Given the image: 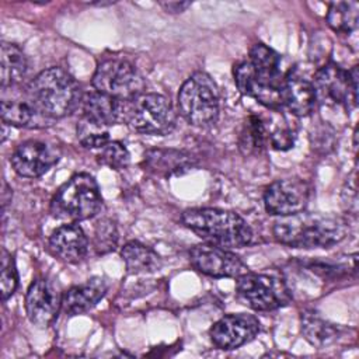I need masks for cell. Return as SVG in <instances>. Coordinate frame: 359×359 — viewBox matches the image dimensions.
I'll list each match as a JSON object with an SVG mask.
<instances>
[{
	"instance_id": "1f68e13d",
	"label": "cell",
	"mask_w": 359,
	"mask_h": 359,
	"mask_svg": "<svg viewBox=\"0 0 359 359\" xmlns=\"http://www.w3.org/2000/svg\"><path fill=\"white\" fill-rule=\"evenodd\" d=\"M160 6L171 14H177V13H182L185 11L189 6L191 1H160Z\"/></svg>"
},
{
	"instance_id": "52a82bcc",
	"label": "cell",
	"mask_w": 359,
	"mask_h": 359,
	"mask_svg": "<svg viewBox=\"0 0 359 359\" xmlns=\"http://www.w3.org/2000/svg\"><path fill=\"white\" fill-rule=\"evenodd\" d=\"M126 119L139 133L164 136L175 128L177 115L167 97L146 93L129 102Z\"/></svg>"
},
{
	"instance_id": "4dcf8cb0",
	"label": "cell",
	"mask_w": 359,
	"mask_h": 359,
	"mask_svg": "<svg viewBox=\"0 0 359 359\" xmlns=\"http://www.w3.org/2000/svg\"><path fill=\"white\" fill-rule=\"evenodd\" d=\"M268 142L276 150H287L294 143V135L287 126H278L273 130H268Z\"/></svg>"
},
{
	"instance_id": "ffe728a7",
	"label": "cell",
	"mask_w": 359,
	"mask_h": 359,
	"mask_svg": "<svg viewBox=\"0 0 359 359\" xmlns=\"http://www.w3.org/2000/svg\"><path fill=\"white\" fill-rule=\"evenodd\" d=\"M317 95L311 81L290 73L285 77L283 107L296 116H309L314 112Z\"/></svg>"
},
{
	"instance_id": "7402d4cb",
	"label": "cell",
	"mask_w": 359,
	"mask_h": 359,
	"mask_svg": "<svg viewBox=\"0 0 359 359\" xmlns=\"http://www.w3.org/2000/svg\"><path fill=\"white\" fill-rule=\"evenodd\" d=\"M28 69L24 52L11 42H1L0 52V80L1 87H13L21 83Z\"/></svg>"
},
{
	"instance_id": "8992f818",
	"label": "cell",
	"mask_w": 359,
	"mask_h": 359,
	"mask_svg": "<svg viewBox=\"0 0 359 359\" xmlns=\"http://www.w3.org/2000/svg\"><path fill=\"white\" fill-rule=\"evenodd\" d=\"M178 108L194 126H210L219 116V88L205 72H195L178 93Z\"/></svg>"
},
{
	"instance_id": "d6986e66",
	"label": "cell",
	"mask_w": 359,
	"mask_h": 359,
	"mask_svg": "<svg viewBox=\"0 0 359 359\" xmlns=\"http://www.w3.org/2000/svg\"><path fill=\"white\" fill-rule=\"evenodd\" d=\"M144 170L160 175L170 177L182 174L195 165V158L184 151L175 149H150L144 153Z\"/></svg>"
},
{
	"instance_id": "8fae6325",
	"label": "cell",
	"mask_w": 359,
	"mask_h": 359,
	"mask_svg": "<svg viewBox=\"0 0 359 359\" xmlns=\"http://www.w3.org/2000/svg\"><path fill=\"white\" fill-rule=\"evenodd\" d=\"M310 198V187L300 178L276 180L265 188L264 205L269 215L289 216L303 212Z\"/></svg>"
},
{
	"instance_id": "ba28073f",
	"label": "cell",
	"mask_w": 359,
	"mask_h": 359,
	"mask_svg": "<svg viewBox=\"0 0 359 359\" xmlns=\"http://www.w3.org/2000/svg\"><path fill=\"white\" fill-rule=\"evenodd\" d=\"M237 299L257 311H269L290 303V292L283 279L269 273L245 272L237 278Z\"/></svg>"
},
{
	"instance_id": "7c38bea8",
	"label": "cell",
	"mask_w": 359,
	"mask_h": 359,
	"mask_svg": "<svg viewBox=\"0 0 359 359\" xmlns=\"http://www.w3.org/2000/svg\"><path fill=\"white\" fill-rule=\"evenodd\" d=\"M189 261L195 269L213 278H238L248 272L247 265L237 254L209 243L192 247Z\"/></svg>"
},
{
	"instance_id": "2e32d148",
	"label": "cell",
	"mask_w": 359,
	"mask_h": 359,
	"mask_svg": "<svg viewBox=\"0 0 359 359\" xmlns=\"http://www.w3.org/2000/svg\"><path fill=\"white\" fill-rule=\"evenodd\" d=\"M49 248L62 261L77 264L88 252V238L79 224L67 223L53 230L49 237Z\"/></svg>"
},
{
	"instance_id": "277c9868",
	"label": "cell",
	"mask_w": 359,
	"mask_h": 359,
	"mask_svg": "<svg viewBox=\"0 0 359 359\" xmlns=\"http://www.w3.org/2000/svg\"><path fill=\"white\" fill-rule=\"evenodd\" d=\"M182 223L209 244L223 248H241L251 243L250 224L236 212L216 208L187 209Z\"/></svg>"
},
{
	"instance_id": "cb8c5ba5",
	"label": "cell",
	"mask_w": 359,
	"mask_h": 359,
	"mask_svg": "<svg viewBox=\"0 0 359 359\" xmlns=\"http://www.w3.org/2000/svg\"><path fill=\"white\" fill-rule=\"evenodd\" d=\"M268 136L269 133L265 122L257 115H250L238 136L240 151L245 156L261 153L266 143H269Z\"/></svg>"
},
{
	"instance_id": "e0dca14e",
	"label": "cell",
	"mask_w": 359,
	"mask_h": 359,
	"mask_svg": "<svg viewBox=\"0 0 359 359\" xmlns=\"http://www.w3.org/2000/svg\"><path fill=\"white\" fill-rule=\"evenodd\" d=\"M81 102L83 118L102 128L119 122L128 114V104L125 101L98 91L86 94Z\"/></svg>"
},
{
	"instance_id": "f546056e",
	"label": "cell",
	"mask_w": 359,
	"mask_h": 359,
	"mask_svg": "<svg viewBox=\"0 0 359 359\" xmlns=\"http://www.w3.org/2000/svg\"><path fill=\"white\" fill-rule=\"evenodd\" d=\"M118 243V231L111 220H101L94 233V247L98 254L115 250Z\"/></svg>"
},
{
	"instance_id": "484cf974",
	"label": "cell",
	"mask_w": 359,
	"mask_h": 359,
	"mask_svg": "<svg viewBox=\"0 0 359 359\" xmlns=\"http://www.w3.org/2000/svg\"><path fill=\"white\" fill-rule=\"evenodd\" d=\"M41 116L36 114V111L31 107L28 101L22 100H7L3 98L1 101V119L4 125L17 126V128H25L32 126L35 122V118Z\"/></svg>"
},
{
	"instance_id": "5b68a950",
	"label": "cell",
	"mask_w": 359,
	"mask_h": 359,
	"mask_svg": "<svg viewBox=\"0 0 359 359\" xmlns=\"http://www.w3.org/2000/svg\"><path fill=\"white\" fill-rule=\"evenodd\" d=\"M102 206L97 181L87 172L74 174L53 195L50 213L55 219L69 223L95 216Z\"/></svg>"
},
{
	"instance_id": "6da1fadb",
	"label": "cell",
	"mask_w": 359,
	"mask_h": 359,
	"mask_svg": "<svg viewBox=\"0 0 359 359\" xmlns=\"http://www.w3.org/2000/svg\"><path fill=\"white\" fill-rule=\"evenodd\" d=\"M234 83L240 93L271 109L283 108L285 77L280 56L264 43H255L250 59L234 66Z\"/></svg>"
},
{
	"instance_id": "3957f363",
	"label": "cell",
	"mask_w": 359,
	"mask_h": 359,
	"mask_svg": "<svg viewBox=\"0 0 359 359\" xmlns=\"http://www.w3.org/2000/svg\"><path fill=\"white\" fill-rule=\"evenodd\" d=\"M25 95L38 115L50 119L72 114L81 101L77 81L62 67H49L35 76Z\"/></svg>"
},
{
	"instance_id": "7a4b0ae2",
	"label": "cell",
	"mask_w": 359,
	"mask_h": 359,
	"mask_svg": "<svg viewBox=\"0 0 359 359\" xmlns=\"http://www.w3.org/2000/svg\"><path fill=\"white\" fill-rule=\"evenodd\" d=\"M273 237L293 248L331 247L345 238L348 226L344 219L331 213L299 212L282 216L273 224Z\"/></svg>"
},
{
	"instance_id": "603a6c76",
	"label": "cell",
	"mask_w": 359,
	"mask_h": 359,
	"mask_svg": "<svg viewBox=\"0 0 359 359\" xmlns=\"http://www.w3.org/2000/svg\"><path fill=\"white\" fill-rule=\"evenodd\" d=\"M302 332L310 344L321 348L332 344L338 338L339 327L310 311L302 316Z\"/></svg>"
},
{
	"instance_id": "5bb4252c",
	"label": "cell",
	"mask_w": 359,
	"mask_h": 359,
	"mask_svg": "<svg viewBox=\"0 0 359 359\" xmlns=\"http://www.w3.org/2000/svg\"><path fill=\"white\" fill-rule=\"evenodd\" d=\"M62 307V294L46 279L34 280L25 294V313L29 321L41 328L49 327Z\"/></svg>"
},
{
	"instance_id": "9a60e30c",
	"label": "cell",
	"mask_w": 359,
	"mask_h": 359,
	"mask_svg": "<svg viewBox=\"0 0 359 359\" xmlns=\"http://www.w3.org/2000/svg\"><path fill=\"white\" fill-rule=\"evenodd\" d=\"M59 160V151L39 140H27L15 147L10 163L14 171L25 178H38Z\"/></svg>"
},
{
	"instance_id": "30bf717a",
	"label": "cell",
	"mask_w": 359,
	"mask_h": 359,
	"mask_svg": "<svg viewBox=\"0 0 359 359\" xmlns=\"http://www.w3.org/2000/svg\"><path fill=\"white\" fill-rule=\"evenodd\" d=\"M317 101L335 105L355 107L358 101V66L344 70L337 63L320 67L313 81Z\"/></svg>"
},
{
	"instance_id": "83f0119b",
	"label": "cell",
	"mask_w": 359,
	"mask_h": 359,
	"mask_svg": "<svg viewBox=\"0 0 359 359\" xmlns=\"http://www.w3.org/2000/svg\"><path fill=\"white\" fill-rule=\"evenodd\" d=\"M77 136L86 149H101L109 142V133L105 128L91 123L84 118L77 126Z\"/></svg>"
},
{
	"instance_id": "f1b7e54d",
	"label": "cell",
	"mask_w": 359,
	"mask_h": 359,
	"mask_svg": "<svg viewBox=\"0 0 359 359\" xmlns=\"http://www.w3.org/2000/svg\"><path fill=\"white\" fill-rule=\"evenodd\" d=\"M18 286V273L15 268L14 258L10 252L3 250L1 252V275H0V287L1 299L7 300L11 297Z\"/></svg>"
},
{
	"instance_id": "4316f807",
	"label": "cell",
	"mask_w": 359,
	"mask_h": 359,
	"mask_svg": "<svg viewBox=\"0 0 359 359\" xmlns=\"http://www.w3.org/2000/svg\"><path fill=\"white\" fill-rule=\"evenodd\" d=\"M130 160V154L125 144L121 142L109 140L104 147L100 149V153L97 154V161L101 165H105L112 170H123L128 167Z\"/></svg>"
},
{
	"instance_id": "d4e9b609",
	"label": "cell",
	"mask_w": 359,
	"mask_h": 359,
	"mask_svg": "<svg viewBox=\"0 0 359 359\" xmlns=\"http://www.w3.org/2000/svg\"><path fill=\"white\" fill-rule=\"evenodd\" d=\"M359 4L356 1H334L328 7L327 24L339 34H351L358 28Z\"/></svg>"
},
{
	"instance_id": "ac0fdd59",
	"label": "cell",
	"mask_w": 359,
	"mask_h": 359,
	"mask_svg": "<svg viewBox=\"0 0 359 359\" xmlns=\"http://www.w3.org/2000/svg\"><path fill=\"white\" fill-rule=\"evenodd\" d=\"M107 283L102 278H91L84 283L70 287L62 296V309L69 316L90 311L105 294Z\"/></svg>"
},
{
	"instance_id": "4fadbf2b",
	"label": "cell",
	"mask_w": 359,
	"mask_h": 359,
	"mask_svg": "<svg viewBox=\"0 0 359 359\" xmlns=\"http://www.w3.org/2000/svg\"><path fill=\"white\" fill-rule=\"evenodd\" d=\"M259 332V321L255 316L247 313L227 314L217 320L210 331V339L215 346L230 351L236 349L257 337Z\"/></svg>"
},
{
	"instance_id": "44dd1931",
	"label": "cell",
	"mask_w": 359,
	"mask_h": 359,
	"mask_svg": "<svg viewBox=\"0 0 359 359\" xmlns=\"http://www.w3.org/2000/svg\"><path fill=\"white\" fill-rule=\"evenodd\" d=\"M121 257L129 273H150L161 266V257L149 245L129 241L121 250Z\"/></svg>"
},
{
	"instance_id": "9c48e42d",
	"label": "cell",
	"mask_w": 359,
	"mask_h": 359,
	"mask_svg": "<svg viewBox=\"0 0 359 359\" xmlns=\"http://www.w3.org/2000/svg\"><path fill=\"white\" fill-rule=\"evenodd\" d=\"M95 91L116 100L130 102L143 94L144 80L132 63L123 59H107L101 62L91 80Z\"/></svg>"
}]
</instances>
